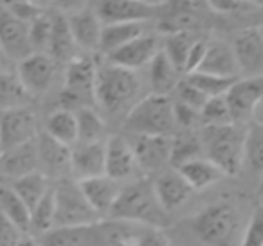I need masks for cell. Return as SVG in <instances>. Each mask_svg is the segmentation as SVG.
I'll list each match as a JSON object with an SVG mask.
<instances>
[{"label": "cell", "instance_id": "obj_31", "mask_svg": "<svg viewBox=\"0 0 263 246\" xmlns=\"http://www.w3.org/2000/svg\"><path fill=\"white\" fill-rule=\"evenodd\" d=\"M179 81L180 79H179L177 69L172 65V61L166 58L162 49H159V52L150 61V83H152V88H154V94L168 95L172 90H175Z\"/></svg>", "mask_w": 263, "mask_h": 246}, {"label": "cell", "instance_id": "obj_3", "mask_svg": "<svg viewBox=\"0 0 263 246\" xmlns=\"http://www.w3.org/2000/svg\"><path fill=\"white\" fill-rule=\"evenodd\" d=\"M141 92V79L134 70L121 69L116 65L98 67L94 81V101L110 115L134 106Z\"/></svg>", "mask_w": 263, "mask_h": 246}, {"label": "cell", "instance_id": "obj_22", "mask_svg": "<svg viewBox=\"0 0 263 246\" xmlns=\"http://www.w3.org/2000/svg\"><path fill=\"white\" fill-rule=\"evenodd\" d=\"M34 171H38V156L34 140L6 149L0 155V173L4 176L16 180V178L34 173Z\"/></svg>", "mask_w": 263, "mask_h": 246}, {"label": "cell", "instance_id": "obj_30", "mask_svg": "<svg viewBox=\"0 0 263 246\" xmlns=\"http://www.w3.org/2000/svg\"><path fill=\"white\" fill-rule=\"evenodd\" d=\"M9 189L22 199L24 205H26L31 212V210L34 209V205L47 194L51 185H49V180H47V176H45V173L34 171V173H29L22 178H16Z\"/></svg>", "mask_w": 263, "mask_h": 246}, {"label": "cell", "instance_id": "obj_28", "mask_svg": "<svg viewBox=\"0 0 263 246\" xmlns=\"http://www.w3.org/2000/svg\"><path fill=\"white\" fill-rule=\"evenodd\" d=\"M146 33L144 22H130V24H108L103 26L101 38H99V51L110 54L116 49L126 45L128 42L136 40Z\"/></svg>", "mask_w": 263, "mask_h": 246}, {"label": "cell", "instance_id": "obj_53", "mask_svg": "<svg viewBox=\"0 0 263 246\" xmlns=\"http://www.w3.org/2000/svg\"><path fill=\"white\" fill-rule=\"evenodd\" d=\"M0 155H2V146H0Z\"/></svg>", "mask_w": 263, "mask_h": 246}, {"label": "cell", "instance_id": "obj_52", "mask_svg": "<svg viewBox=\"0 0 263 246\" xmlns=\"http://www.w3.org/2000/svg\"><path fill=\"white\" fill-rule=\"evenodd\" d=\"M112 246H134V242H132V239H124V241H119Z\"/></svg>", "mask_w": 263, "mask_h": 246}, {"label": "cell", "instance_id": "obj_51", "mask_svg": "<svg viewBox=\"0 0 263 246\" xmlns=\"http://www.w3.org/2000/svg\"><path fill=\"white\" fill-rule=\"evenodd\" d=\"M6 65H8V58H6L4 51H2V47H0V72H4Z\"/></svg>", "mask_w": 263, "mask_h": 246}, {"label": "cell", "instance_id": "obj_47", "mask_svg": "<svg viewBox=\"0 0 263 246\" xmlns=\"http://www.w3.org/2000/svg\"><path fill=\"white\" fill-rule=\"evenodd\" d=\"M173 117H175V126L191 128L200 124V113L195 110L187 108V106L180 105V102H173Z\"/></svg>", "mask_w": 263, "mask_h": 246}, {"label": "cell", "instance_id": "obj_42", "mask_svg": "<svg viewBox=\"0 0 263 246\" xmlns=\"http://www.w3.org/2000/svg\"><path fill=\"white\" fill-rule=\"evenodd\" d=\"M49 33H51V15L47 13H44L29 24V38L33 51L34 49H47Z\"/></svg>", "mask_w": 263, "mask_h": 246}, {"label": "cell", "instance_id": "obj_11", "mask_svg": "<svg viewBox=\"0 0 263 246\" xmlns=\"http://www.w3.org/2000/svg\"><path fill=\"white\" fill-rule=\"evenodd\" d=\"M164 2H146V0H106L98 2L94 11L103 26L108 24H130L146 22L148 18L162 9Z\"/></svg>", "mask_w": 263, "mask_h": 246}, {"label": "cell", "instance_id": "obj_21", "mask_svg": "<svg viewBox=\"0 0 263 246\" xmlns=\"http://www.w3.org/2000/svg\"><path fill=\"white\" fill-rule=\"evenodd\" d=\"M137 167L144 171H159L170 163L172 138L170 137H139L132 146Z\"/></svg>", "mask_w": 263, "mask_h": 246}, {"label": "cell", "instance_id": "obj_37", "mask_svg": "<svg viewBox=\"0 0 263 246\" xmlns=\"http://www.w3.org/2000/svg\"><path fill=\"white\" fill-rule=\"evenodd\" d=\"M243 160H247L249 166H251L254 171H261V166H263V130H261V122H249V128L245 130Z\"/></svg>", "mask_w": 263, "mask_h": 246}, {"label": "cell", "instance_id": "obj_32", "mask_svg": "<svg viewBox=\"0 0 263 246\" xmlns=\"http://www.w3.org/2000/svg\"><path fill=\"white\" fill-rule=\"evenodd\" d=\"M78 126V142L80 144H92V142H103L106 131V124L103 117L90 106H83L74 112Z\"/></svg>", "mask_w": 263, "mask_h": 246}, {"label": "cell", "instance_id": "obj_17", "mask_svg": "<svg viewBox=\"0 0 263 246\" xmlns=\"http://www.w3.org/2000/svg\"><path fill=\"white\" fill-rule=\"evenodd\" d=\"M195 72L223 77V79H238L240 69H238L231 45L223 44V42H209L205 45L200 65Z\"/></svg>", "mask_w": 263, "mask_h": 246}, {"label": "cell", "instance_id": "obj_1", "mask_svg": "<svg viewBox=\"0 0 263 246\" xmlns=\"http://www.w3.org/2000/svg\"><path fill=\"white\" fill-rule=\"evenodd\" d=\"M108 217L112 221L157 230H164L170 224L168 212L161 207L154 192V185L148 180H139L121 189L119 198L110 210Z\"/></svg>", "mask_w": 263, "mask_h": 246}, {"label": "cell", "instance_id": "obj_6", "mask_svg": "<svg viewBox=\"0 0 263 246\" xmlns=\"http://www.w3.org/2000/svg\"><path fill=\"white\" fill-rule=\"evenodd\" d=\"M245 130L236 124L218 128H205L202 137V149L208 160L226 174H236L243 166Z\"/></svg>", "mask_w": 263, "mask_h": 246}, {"label": "cell", "instance_id": "obj_5", "mask_svg": "<svg viewBox=\"0 0 263 246\" xmlns=\"http://www.w3.org/2000/svg\"><path fill=\"white\" fill-rule=\"evenodd\" d=\"M191 228L208 246H236L240 244L241 228L236 209L227 203H216L193 217Z\"/></svg>", "mask_w": 263, "mask_h": 246}, {"label": "cell", "instance_id": "obj_19", "mask_svg": "<svg viewBox=\"0 0 263 246\" xmlns=\"http://www.w3.org/2000/svg\"><path fill=\"white\" fill-rule=\"evenodd\" d=\"M69 169L80 180L96 178L105 174V142H92V144H80L78 142L70 149Z\"/></svg>", "mask_w": 263, "mask_h": 246}, {"label": "cell", "instance_id": "obj_41", "mask_svg": "<svg viewBox=\"0 0 263 246\" xmlns=\"http://www.w3.org/2000/svg\"><path fill=\"white\" fill-rule=\"evenodd\" d=\"M177 90V102L187 106V108L195 110V112L200 113V110L204 108V105L208 102V97H205L202 92H198L193 85H190L186 79L179 81V85L175 87Z\"/></svg>", "mask_w": 263, "mask_h": 246}, {"label": "cell", "instance_id": "obj_48", "mask_svg": "<svg viewBox=\"0 0 263 246\" xmlns=\"http://www.w3.org/2000/svg\"><path fill=\"white\" fill-rule=\"evenodd\" d=\"M215 11L218 13H240V11H251L252 8H259L258 2H245V0H220V2H209Z\"/></svg>", "mask_w": 263, "mask_h": 246}, {"label": "cell", "instance_id": "obj_25", "mask_svg": "<svg viewBox=\"0 0 263 246\" xmlns=\"http://www.w3.org/2000/svg\"><path fill=\"white\" fill-rule=\"evenodd\" d=\"M76 44L74 38L70 34L69 24H67L65 15H56L51 16V33H49V42H47V51L49 58L54 61H70L76 58Z\"/></svg>", "mask_w": 263, "mask_h": 246}, {"label": "cell", "instance_id": "obj_23", "mask_svg": "<svg viewBox=\"0 0 263 246\" xmlns=\"http://www.w3.org/2000/svg\"><path fill=\"white\" fill-rule=\"evenodd\" d=\"M197 6L200 4L197 2H166L164 8H168V11L159 22V31L164 36L177 33H191L198 24L197 11H195Z\"/></svg>", "mask_w": 263, "mask_h": 246}, {"label": "cell", "instance_id": "obj_33", "mask_svg": "<svg viewBox=\"0 0 263 246\" xmlns=\"http://www.w3.org/2000/svg\"><path fill=\"white\" fill-rule=\"evenodd\" d=\"M0 212L4 214L15 227L26 234L29 232V221L31 212L24 201L11 191L9 187H0Z\"/></svg>", "mask_w": 263, "mask_h": 246}, {"label": "cell", "instance_id": "obj_7", "mask_svg": "<svg viewBox=\"0 0 263 246\" xmlns=\"http://www.w3.org/2000/svg\"><path fill=\"white\" fill-rule=\"evenodd\" d=\"M52 194H54V228L81 227L98 221L99 216L83 198L76 180L62 178L58 185L52 187Z\"/></svg>", "mask_w": 263, "mask_h": 246}, {"label": "cell", "instance_id": "obj_38", "mask_svg": "<svg viewBox=\"0 0 263 246\" xmlns=\"http://www.w3.org/2000/svg\"><path fill=\"white\" fill-rule=\"evenodd\" d=\"M202 140L198 137H179L175 140H172V153H170V162L175 167H180L184 163L191 162V160L202 158Z\"/></svg>", "mask_w": 263, "mask_h": 246}, {"label": "cell", "instance_id": "obj_44", "mask_svg": "<svg viewBox=\"0 0 263 246\" xmlns=\"http://www.w3.org/2000/svg\"><path fill=\"white\" fill-rule=\"evenodd\" d=\"M4 6L15 18L22 20L24 24H31L45 13V9L40 4H34V2H8Z\"/></svg>", "mask_w": 263, "mask_h": 246}, {"label": "cell", "instance_id": "obj_49", "mask_svg": "<svg viewBox=\"0 0 263 246\" xmlns=\"http://www.w3.org/2000/svg\"><path fill=\"white\" fill-rule=\"evenodd\" d=\"M205 45H208V42H204V40L195 42L193 47L190 49V54H187L186 65H184V74H193L195 70L198 69V65H200V61H202V56H204Z\"/></svg>", "mask_w": 263, "mask_h": 246}, {"label": "cell", "instance_id": "obj_2", "mask_svg": "<svg viewBox=\"0 0 263 246\" xmlns=\"http://www.w3.org/2000/svg\"><path fill=\"white\" fill-rule=\"evenodd\" d=\"M139 228H132L130 223L112 219L81 227L52 228L42 235L40 246H112L124 239H132Z\"/></svg>", "mask_w": 263, "mask_h": 246}, {"label": "cell", "instance_id": "obj_9", "mask_svg": "<svg viewBox=\"0 0 263 246\" xmlns=\"http://www.w3.org/2000/svg\"><path fill=\"white\" fill-rule=\"evenodd\" d=\"M98 65L88 56L74 58L69 61L65 74V88H63V101L70 102V106L83 108L94 101V81Z\"/></svg>", "mask_w": 263, "mask_h": 246}, {"label": "cell", "instance_id": "obj_35", "mask_svg": "<svg viewBox=\"0 0 263 246\" xmlns=\"http://www.w3.org/2000/svg\"><path fill=\"white\" fill-rule=\"evenodd\" d=\"M195 42H197V38L193 36V33H177L166 36L162 52L172 61V65L175 67L179 74L184 72L187 54H190V49L193 47Z\"/></svg>", "mask_w": 263, "mask_h": 246}, {"label": "cell", "instance_id": "obj_8", "mask_svg": "<svg viewBox=\"0 0 263 246\" xmlns=\"http://www.w3.org/2000/svg\"><path fill=\"white\" fill-rule=\"evenodd\" d=\"M261 77H245L234 81L223 95L233 124L241 126L245 122H261Z\"/></svg>", "mask_w": 263, "mask_h": 246}, {"label": "cell", "instance_id": "obj_39", "mask_svg": "<svg viewBox=\"0 0 263 246\" xmlns=\"http://www.w3.org/2000/svg\"><path fill=\"white\" fill-rule=\"evenodd\" d=\"M186 81L190 85H193L198 92H202L208 99H211V97H222V95H226V92L229 90V87L236 79H223V77L193 72V74H187Z\"/></svg>", "mask_w": 263, "mask_h": 246}, {"label": "cell", "instance_id": "obj_46", "mask_svg": "<svg viewBox=\"0 0 263 246\" xmlns=\"http://www.w3.org/2000/svg\"><path fill=\"white\" fill-rule=\"evenodd\" d=\"M22 237L24 232L0 212V246H16Z\"/></svg>", "mask_w": 263, "mask_h": 246}, {"label": "cell", "instance_id": "obj_24", "mask_svg": "<svg viewBox=\"0 0 263 246\" xmlns=\"http://www.w3.org/2000/svg\"><path fill=\"white\" fill-rule=\"evenodd\" d=\"M152 185H154V192L157 196L159 203H161V207L168 214L172 210L179 209L182 203H186L187 198L191 196V192H193L179 173L162 174Z\"/></svg>", "mask_w": 263, "mask_h": 246}, {"label": "cell", "instance_id": "obj_45", "mask_svg": "<svg viewBox=\"0 0 263 246\" xmlns=\"http://www.w3.org/2000/svg\"><path fill=\"white\" fill-rule=\"evenodd\" d=\"M134 246H172L170 237L162 230L157 228H144L141 227L132 237Z\"/></svg>", "mask_w": 263, "mask_h": 246}, {"label": "cell", "instance_id": "obj_13", "mask_svg": "<svg viewBox=\"0 0 263 246\" xmlns=\"http://www.w3.org/2000/svg\"><path fill=\"white\" fill-rule=\"evenodd\" d=\"M233 54L236 58L240 72L247 77H261L263 69V33L259 26H252L240 31L234 38Z\"/></svg>", "mask_w": 263, "mask_h": 246}, {"label": "cell", "instance_id": "obj_10", "mask_svg": "<svg viewBox=\"0 0 263 246\" xmlns=\"http://www.w3.org/2000/svg\"><path fill=\"white\" fill-rule=\"evenodd\" d=\"M38 135L36 115L27 106L0 112V146L2 151L33 142Z\"/></svg>", "mask_w": 263, "mask_h": 246}, {"label": "cell", "instance_id": "obj_14", "mask_svg": "<svg viewBox=\"0 0 263 246\" xmlns=\"http://www.w3.org/2000/svg\"><path fill=\"white\" fill-rule=\"evenodd\" d=\"M54 61L47 54L33 52L18 63L16 77L29 95H42L51 88L52 81H54Z\"/></svg>", "mask_w": 263, "mask_h": 246}, {"label": "cell", "instance_id": "obj_43", "mask_svg": "<svg viewBox=\"0 0 263 246\" xmlns=\"http://www.w3.org/2000/svg\"><path fill=\"white\" fill-rule=\"evenodd\" d=\"M240 246H263V214L261 209H256L249 224L240 237Z\"/></svg>", "mask_w": 263, "mask_h": 246}, {"label": "cell", "instance_id": "obj_40", "mask_svg": "<svg viewBox=\"0 0 263 246\" xmlns=\"http://www.w3.org/2000/svg\"><path fill=\"white\" fill-rule=\"evenodd\" d=\"M200 124L205 128H218V126H229L233 124L227 110L226 99L222 97H211L200 110Z\"/></svg>", "mask_w": 263, "mask_h": 246}, {"label": "cell", "instance_id": "obj_18", "mask_svg": "<svg viewBox=\"0 0 263 246\" xmlns=\"http://www.w3.org/2000/svg\"><path fill=\"white\" fill-rule=\"evenodd\" d=\"M78 185H80L83 198L87 199L90 209L98 216H108L121 192L119 183L116 180H112V178L105 176V174L96 178H87V180H80Z\"/></svg>", "mask_w": 263, "mask_h": 246}, {"label": "cell", "instance_id": "obj_20", "mask_svg": "<svg viewBox=\"0 0 263 246\" xmlns=\"http://www.w3.org/2000/svg\"><path fill=\"white\" fill-rule=\"evenodd\" d=\"M67 24L76 47L85 51H98L103 24L99 22L94 8H83L72 13L70 16H67Z\"/></svg>", "mask_w": 263, "mask_h": 246}, {"label": "cell", "instance_id": "obj_4", "mask_svg": "<svg viewBox=\"0 0 263 246\" xmlns=\"http://www.w3.org/2000/svg\"><path fill=\"white\" fill-rule=\"evenodd\" d=\"M124 126L139 137H168L175 130L173 101L168 95H146L126 112Z\"/></svg>", "mask_w": 263, "mask_h": 246}, {"label": "cell", "instance_id": "obj_26", "mask_svg": "<svg viewBox=\"0 0 263 246\" xmlns=\"http://www.w3.org/2000/svg\"><path fill=\"white\" fill-rule=\"evenodd\" d=\"M36 144V156L38 167H45L51 174H60L65 169H69L70 163V148L52 140L49 135L42 133L34 138Z\"/></svg>", "mask_w": 263, "mask_h": 246}, {"label": "cell", "instance_id": "obj_15", "mask_svg": "<svg viewBox=\"0 0 263 246\" xmlns=\"http://www.w3.org/2000/svg\"><path fill=\"white\" fill-rule=\"evenodd\" d=\"M159 52V40L154 34L144 33L143 36L136 38V40L128 42L126 45L116 49L114 52L106 54L110 65L121 67V69L134 70L144 65H150V61L154 59V56Z\"/></svg>", "mask_w": 263, "mask_h": 246}, {"label": "cell", "instance_id": "obj_29", "mask_svg": "<svg viewBox=\"0 0 263 246\" xmlns=\"http://www.w3.org/2000/svg\"><path fill=\"white\" fill-rule=\"evenodd\" d=\"M45 135L67 148L78 144V126L72 110L60 108L52 112L45 122Z\"/></svg>", "mask_w": 263, "mask_h": 246}, {"label": "cell", "instance_id": "obj_12", "mask_svg": "<svg viewBox=\"0 0 263 246\" xmlns=\"http://www.w3.org/2000/svg\"><path fill=\"white\" fill-rule=\"evenodd\" d=\"M0 47L6 58L15 61H22L34 52L29 38V24L15 18L4 4L0 6Z\"/></svg>", "mask_w": 263, "mask_h": 246}, {"label": "cell", "instance_id": "obj_36", "mask_svg": "<svg viewBox=\"0 0 263 246\" xmlns=\"http://www.w3.org/2000/svg\"><path fill=\"white\" fill-rule=\"evenodd\" d=\"M52 228H54V194H52V187H51L47 191V194L31 210L29 230H34L44 235L49 230H52Z\"/></svg>", "mask_w": 263, "mask_h": 246}, {"label": "cell", "instance_id": "obj_34", "mask_svg": "<svg viewBox=\"0 0 263 246\" xmlns=\"http://www.w3.org/2000/svg\"><path fill=\"white\" fill-rule=\"evenodd\" d=\"M27 99L29 94L24 90L16 74H11L8 70L0 72V112L26 106Z\"/></svg>", "mask_w": 263, "mask_h": 246}, {"label": "cell", "instance_id": "obj_27", "mask_svg": "<svg viewBox=\"0 0 263 246\" xmlns=\"http://www.w3.org/2000/svg\"><path fill=\"white\" fill-rule=\"evenodd\" d=\"M177 169H179L180 176L184 178V181L191 187V191L208 189L223 178L222 171H220L215 163L209 162L208 158L191 160V162L184 163V166L177 167Z\"/></svg>", "mask_w": 263, "mask_h": 246}, {"label": "cell", "instance_id": "obj_50", "mask_svg": "<svg viewBox=\"0 0 263 246\" xmlns=\"http://www.w3.org/2000/svg\"><path fill=\"white\" fill-rule=\"evenodd\" d=\"M16 246H40V242H38L36 239H33V237H26V235H24V237L20 239L18 242H16Z\"/></svg>", "mask_w": 263, "mask_h": 246}, {"label": "cell", "instance_id": "obj_16", "mask_svg": "<svg viewBox=\"0 0 263 246\" xmlns=\"http://www.w3.org/2000/svg\"><path fill=\"white\" fill-rule=\"evenodd\" d=\"M137 169L136 155L126 138L114 135L105 142V176L119 181Z\"/></svg>", "mask_w": 263, "mask_h": 246}]
</instances>
